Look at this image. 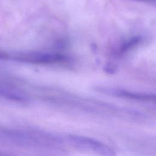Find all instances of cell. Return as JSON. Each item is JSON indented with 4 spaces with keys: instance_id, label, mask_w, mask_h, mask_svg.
I'll use <instances>...</instances> for the list:
<instances>
[{
    "instance_id": "277c9868",
    "label": "cell",
    "mask_w": 156,
    "mask_h": 156,
    "mask_svg": "<svg viewBox=\"0 0 156 156\" xmlns=\"http://www.w3.org/2000/svg\"><path fill=\"white\" fill-rule=\"evenodd\" d=\"M0 96L7 99H10L17 101H24L26 98L21 92L11 88L9 87L5 86L0 82Z\"/></svg>"
},
{
    "instance_id": "3957f363",
    "label": "cell",
    "mask_w": 156,
    "mask_h": 156,
    "mask_svg": "<svg viewBox=\"0 0 156 156\" xmlns=\"http://www.w3.org/2000/svg\"><path fill=\"white\" fill-rule=\"evenodd\" d=\"M96 89L98 91L108 95L122 98H127L130 99L147 101L154 100L155 98L154 94L133 92V91H130L129 90L118 88L107 87H98Z\"/></svg>"
},
{
    "instance_id": "6da1fadb",
    "label": "cell",
    "mask_w": 156,
    "mask_h": 156,
    "mask_svg": "<svg viewBox=\"0 0 156 156\" xmlns=\"http://www.w3.org/2000/svg\"><path fill=\"white\" fill-rule=\"evenodd\" d=\"M65 142L73 146L96 152L104 155H114L113 151L104 144L94 139L77 135H69L64 137Z\"/></svg>"
},
{
    "instance_id": "7a4b0ae2",
    "label": "cell",
    "mask_w": 156,
    "mask_h": 156,
    "mask_svg": "<svg viewBox=\"0 0 156 156\" xmlns=\"http://www.w3.org/2000/svg\"><path fill=\"white\" fill-rule=\"evenodd\" d=\"M13 58L19 62L37 64L54 63L65 61L67 59L65 55L59 54L40 52L20 53L13 55Z\"/></svg>"
},
{
    "instance_id": "5b68a950",
    "label": "cell",
    "mask_w": 156,
    "mask_h": 156,
    "mask_svg": "<svg viewBox=\"0 0 156 156\" xmlns=\"http://www.w3.org/2000/svg\"><path fill=\"white\" fill-rule=\"evenodd\" d=\"M141 39L142 38L140 36H135L130 38L120 46L118 51L119 54H122L123 53H125L126 51L135 47V46H136L138 44L140 43V41H141Z\"/></svg>"
},
{
    "instance_id": "8992f818",
    "label": "cell",
    "mask_w": 156,
    "mask_h": 156,
    "mask_svg": "<svg viewBox=\"0 0 156 156\" xmlns=\"http://www.w3.org/2000/svg\"><path fill=\"white\" fill-rule=\"evenodd\" d=\"M104 69L106 73H113L115 72V69L112 67V66H106L105 68H104Z\"/></svg>"
},
{
    "instance_id": "52a82bcc",
    "label": "cell",
    "mask_w": 156,
    "mask_h": 156,
    "mask_svg": "<svg viewBox=\"0 0 156 156\" xmlns=\"http://www.w3.org/2000/svg\"><path fill=\"white\" fill-rule=\"evenodd\" d=\"M136 1L146 2H155V0H136Z\"/></svg>"
}]
</instances>
